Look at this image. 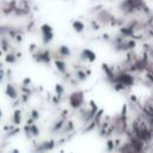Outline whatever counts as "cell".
I'll list each match as a JSON object with an SVG mask.
<instances>
[{
  "instance_id": "cell-1",
  "label": "cell",
  "mask_w": 153,
  "mask_h": 153,
  "mask_svg": "<svg viewBox=\"0 0 153 153\" xmlns=\"http://www.w3.org/2000/svg\"><path fill=\"white\" fill-rule=\"evenodd\" d=\"M41 33H42V38H43L44 43H49L54 37L53 28L49 24H43L42 26H41Z\"/></svg>"
},
{
  "instance_id": "cell-2",
  "label": "cell",
  "mask_w": 153,
  "mask_h": 153,
  "mask_svg": "<svg viewBox=\"0 0 153 153\" xmlns=\"http://www.w3.org/2000/svg\"><path fill=\"white\" fill-rule=\"evenodd\" d=\"M72 26H73V29L75 30L77 33H83L84 29H85V24L81 22V20H74Z\"/></svg>"
}]
</instances>
